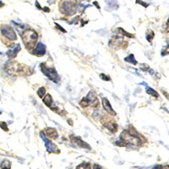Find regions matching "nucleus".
<instances>
[{
  "label": "nucleus",
  "instance_id": "nucleus-30",
  "mask_svg": "<svg viewBox=\"0 0 169 169\" xmlns=\"http://www.w3.org/2000/svg\"><path fill=\"white\" fill-rule=\"evenodd\" d=\"M162 169H169L168 166H165V167H162Z\"/></svg>",
  "mask_w": 169,
  "mask_h": 169
},
{
  "label": "nucleus",
  "instance_id": "nucleus-18",
  "mask_svg": "<svg viewBox=\"0 0 169 169\" xmlns=\"http://www.w3.org/2000/svg\"><path fill=\"white\" fill-rule=\"evenodd\" d=\"M76 169H90V164L88 162H83L80 164Z\"/></svg>",
  "mask_w": 169,
  "mask_h": 169
},
{
  "label": "nucleus",
  "instance_id": "nucleus-8",
  "mask_svg": "<svg viewBox=\"0 0 169 169\" xmlns=\"http://www.w3.org/2000/svg\"><path fill=\"white\" fill-rule=\"evenodd\" d=\"M70 140H71V141H72L74 144H75L76 145H78L79 147L84 148V149H89V150L90 149V145H89L87 143H86L84 140H82L80 137L74 136V135H71V136H70Z\"/></svg>",
  "mask_w": 169,
  "mask_h": 169
},
{
  "label": "nucleus",
  "instance_id": "nucleus-6",
  "mask_svg": "<svg viewBox=\"0 0 169 169\" xmlns=\"http://www.w3.org/2000/svg\"><path fill=\"white\" fill-rule=\"evenodd\" d=\"M101 123H102L105 128L110 130L112 133H115L118 129V125L112 118H108L105 116L102 119H101Z\"/></svg>",
  "mask_w": 169,
  "mask_h": 169
},
{
  "label": "nucleus",
  "instance_id": "nucleus-12",
  "mask_svg": "<svg viewBox=\"0 0 169 169\" xmlns=\"http://www.w3.org/2000/svg\"><path fill=\"white\" fill-rule=\"evenodd\" d=\"M45 135L48 137V138H50V139H57L58 138V132L55 129L53 128H46L44 132Z\"/></svg>",
  "mask_w": 169,
  "mask_h": 169
},
{
  "label": "nucleus",
  "instance_id": "nucleus-29",
  "mask_svg": "<svg viewBox=\"0 0 169 169\" xmlns=\"http://www.w3.org/2000/svg\"><path fill=\"white\" fill-rule=\"evenodd\" d=\"M43 9L45 10V12H49V8H44Z\"/></svg>",
  "mask_w": 169,
  "mask_h": 169
},
{
  "label": "nucleus",
  "instance_id": "nucleus-21",
  "mask_svg": "<svg viewBox=\"0 0 169 169\" xmlns=\"http://www.w3.org/2000/svg\"><path fill=\"white\" fill-rule=\"evenodd\" d=\"M45 93H46V89L44 88V87H41V88L37 90V95H38V97H41V98L45 95Z\"/></svg>",
  "mask_w": 169,
  "mask_h": 169
},
{
  "label": "nucleus",
  "instance_id": "nucleus-15",
  "mask_svg": "<svg viewBox=\"0 0 169 169\" xmlns=\"http://www.w3.org/2000/svg\"><path fill=\"white\" fill-rule=\"evenodd\" d=\"M53 97H52V96L50 94L46 95V97H44V99H43V102L47 105L48 107H51V105L53 104Z\"/></svg>",
  "mask_w": 169,
  "mask_h": 169
},
{
  "label": "nucleus",
  "instance_id": "nucleus-2",
  "mask_svg": "<svg viewBox=\"0 0 169 169\" xmlns=\"http://www.w3.org/2000/svg\"><path fill=\"white\" fill-rule=\"evenodd\" d=\"M21 38L23 41L25 48L28 49L32 48L36 44V41H37L38 35L37 33L32 30H26L21 35Z\"/></svg>",
  "mask_w": 169,
  "mask_h": 169
},
{
  "label": "nucleus",
  "instance_id": "nucleus-26",
  "mask_svg": "<svg viewBox=\"0 0 169 169\" xmlns=\"http://www.w3.org/2000/svg\"><path fill=\"white\" fill-rule=\"evenodd\" d=\"M163 52H164V53H161V55L165 56V55H168V46L166 48V49H165Z\"/></svg>",
  "mask_w": 169,
  "mask_h": 169
},
{
  "label": "nucleus",
  "instance_id": "nucleus-28",
  "mask_svg": "<svg viewBox=\"0 0 169 169\" xmlns=\"http://www.w3.org/2000/svg\"><path fill=\"white\" fill-rule=\"evenodd\" d=\"M152 169H162V166H161V165H157V166L154 167Z\"/></svg>",
  "mask_w": 169,
  "mask_h": 169
},
{
  "label": "nucleus",
  "instance_id": "nucleus-32",
  "mask_svg": "<svg viewBox=\"0 0 169 169\" xmlns=\"http://www.w3.org/2000/svg\"><path fill=\"white\" fill-rule=\"evenodd\" d=\"M3 6H4V4L0 1V7H3Z\"/></svg>",
  "mask_w": 169,
  "mask_h": 169
},
{
  "label": "nucleus",
  "instance_id": "nucleus-25",
  "mask_svg": "<svg viewBox=\"0 0 169 169\" xmlns=\"http://www.w3.org/2000/svg\"><path fill=\"white\" fill-rule=\"evenodd\" d=\"M100 77H101L102 80H104V81H110V78H109V76H106L104 74H102L100 75Z\"/></svg>",
  "mask_w": 169,
  "mask_h": 169
},
{
  "label": "nucleus",
  "instance_id": "nucleus-31",
  "mask_svg": "<svg viewBox=\"0 0 169 169\" xmlns=\"http://www.w3.org/2000/svg\"><path fill=\"white\" fill-rule=\"evenodd\" d=\"M94 4H96V6L97 7V8H100V7H99V5H98V4H97V2H95V3H94Z\"/></svg>",
  "mask_w": 169,
  "mask_h": 169
},
{
  "label": "nucleus",
  "instance_id": "nucleus-17",
  "mask_svg": "<svg viewBox=\"0 0 169 169\" xmlns=\"http://www.w3.org/2000/svg\"><path fill=\"white\" fill-rule=\"evenodd\" d=\"M125 61L126 62H129V63H131V64H133V65H136L137 64V61L135 60V57L133 54H130L129 57H127L126 58H125Z\"/></svg>",
  "mask_w": 169,
  "mask_h": 169
},
{
  "label": "nucleus",
  "instance_id": "nucleus-16",
  "mask_svg": "<svg viewBox=\"0 0 169 169\" xmlns=\"http://www.w3.org/2000/svg\"><path fill=\"white\" fill-rule=\"evenodd\" d=\"M1 168L0 169H10V161L8 160H4L3 162L0 163Z\"/></svg>",
  "mask_w": 169,
  "mask_h": 169
},
{
  "label": "nucleus",
  "instance_id": "nucleus-27",
  "mask_svg": "<svg viewBox=\"0 0 169 169\" xmlns=\"http://www.w3.org/2000/svg\"><path fill=\"white\" fill-rule=\"evenodd\" d=\"M94 169H103L101 166H99V165H97V164H95L94 165Z\"/></svg>",
  "mask_w": 169,
  "mask_h": 169
},
{
  "label": "nucleus",
  "instance_id": "nucleus-5",
  "mask_svg": "<svg viewBox=\"0 0 169 169\" xmlns=\"http://www.w3.org/2000/svg\"><path fill=\"white\" fill-rule=\"evenodd\" d=\"M1 33L4 35L5 38H8V40L15 41L17 39L16 34L15 32L14 29L10 27L9 25H4L1 26Z\"/></svg>",
  "mask_w": 169,
  "mask_h": 169
},
{
  "label": "nucleus",
  "instance_id": "nucleus-13",
  "mask_svg": "<svg viewBox=\"0 0 169 169\" xmlns=\"http://www.w3.org/2000/svg\"><path fill=\"white\" fill-rule=\"evenodd\" d=\"M20 51V44H16L15 46H14L13 48L10 49L9 51L7 52V55H8L9 58H14L16 57L17 53Z\"/></svg>",
  "mask_w": 169,
  "mask_h": 169
},
{
  "label": "nucleus",
  "instance_id": "nucleus-14",
  "mask_svg": "<svg viewBox=\"0 0 169 169\" xmlns=\"http://www.w3.org/2000/svg\"><path fill=\"white\" fill-rule=\"evenodd\" d=\"M86 99L88 100L90 103H95V101H97V95H96V93H95L94 91H92V90L90 91L89 94L87 95Z\"/></svg>",
  "mask_w": 169,
  "mask_h": 169
},
{
  "label": "nucleus",
  "instance_id": "nucleus-24",
  "mask_svg": "<svg viewBox=\"0 0 169 169\" xmlns=\"http://www.w3.org/2000/svg\"><path fill=\"white\" fill-rule=\"evenodd\" d=\"M150 34L151 35H146V37H147V40L149 41H151V40H152L153 38H154V32H151V31H150Z\"/></svg>",
  "mask_w": 169,
  "mask_h": 169
},
{
  "label": "nucleus",
  "instance_id": "nucleus-20",
  "mask_svg": "<svg viewBox=\"0 0 169 169\" xmlns=\"http://www.w3.org/2000/svg\"><path fill=\"white\" fill-rule=\"evenodd\" d=\"M117 30H118V31H119V33L121 34V35L126 36H128V37H129V36H130V37H133V35H131V34H129V33H127L125 31H124V30H123V29H122V28H118Z\"/></svg>",
  "mask_w": 169,
  "mask_h": 169
},
{
  "label": "nucleus",
  "instance_id": "nucleus-9",
  "mask_svg": "<svg viewBox=\"0 0 169 169\" xmlns=\"http://www.w3.org/2000/svg\"><path fill=\"white\" fill-rule=\"evenodd\" d=\"M46 53V47L41 42H39L33 50V54L37 57L43 56Z\"/></svg>",
  "mask_w": 169,
  "mask_h": 169
},
{
  "label": "nucleus",
  "instance_id": "nucleus-7",
  "mask_svg": "<svg viewBox=\"0 0 169 169\" xmlns=\"http://www.w3.org/2000/svg\"><path fill=\"white\" fill-rule=\"evenodd\" d=\"M41 139L43 140V141L45 142V145H46V148L48 150V151L50 153H59V149L57 147V145L55 144H53L52 141H50L47 138V136L45 135V134L43 132H41L40 134Z\"/></svg>",
  "mask_w": 169,
  "mask_h": 169
},
{
  "label": "nucleus",
  "instance_id": "nucleus-33",
  "mask_svg": "<svg viewBox=\"0 0 169 169\" xmlns=\"http://www.w3.org/2000/svg\"><path fill=\"white\" fill-rule=\"evenodd\" d=\"M0 114H1V112H0Z\"/></svg>",
  "mask_w": 169,
  "mask_h": 169
},
{
  "label": "nucleus",
  "instance_id": "nucleus-3",
  "mask_svg": "<svg viewBox=\"0 0 169 169\" xmlns=\"http://www.w3.org/2000/svg\"><path fill=\"white\" fill-rule=\"evenodd\" d=\"M76 0H62L59 4L60 11L66 15H72L76 12Z\"/></svg>",
  "mask_w": 169,
  "mask_h": 169
},
{
  "label": "nucleus",
  "instance_id": "nucleus-34",
  "mask_svg": "<svg viewBox=\"0 0 169 169\" xmlns=\"http://www.w3.org/2000/svg\"><path fill=\"white\" fill-rule=\"evenodd\" d=\"M0 54H1V53H0Z\"/></svg>",
  "mask_w": 169,
  "mask_h": 169
},
{
  "label": "nucleus",
  "instance_id": "nucleus-1",
  "mask_svg": "<svg viewBox=\"0 0 169 169\" xmlns=\"http://www.w3.org/2000/svg\"><path fill=\"white\" fill-rule=\"evenodd\" d=\"M136 132L132 133L129 130H124L120 135V142H116V144L120 146L125 145H134V146H140L142 145V140L140 137H138L135 134Z\"/></svg>",
  "mask_w": 169,
  "mask_h": 169
},
{
  "label": "nucleus",
  "instance_id": "nucleus-23",
  "mask_svg": "<svg viewBox=\"0 0 169 169\" xmlns=\"http://www.w3.org/2000/svg\"><path fill=\"white\" fill-rule=\"evenodd\" d=\"M0 127L4 129V131H8V127H7V123L5 122H0Z\"/></svg>",
  "mask_w": 169,
  "mask_h": 169
},
{
  "label": "nucleus",
  "instance_id": "nucleus-19",
  "mask_svg": "<svg viewBox=\"0 0 169 169\" xmlns=\"http://www.w3.org/2000/svg\"><path fill=\"white\" fill-rule=\"evenodd\" d=\"M146 92H147V94L151 95V96H153V97H158V94L156 93V90H154L153 89L150 88V87H146Z\"/></svg>",
  "mask_w": 169,
  "mask_h": 169
},
{
  "label": "nucleus",
  "instance_id": "nucleus-22",
  "mask_svg": "<svg viewBox=\"0 0 169 169\" xmlns=\"http://www.w3.org/2000/svg\"><path fill=\"white\" fill-rule=\"evenodd\" d=\"M80 104H81V106H82L83 107H87V106L90 104V102H89V101L86 98H83V99L81 100V102H80Z\"/></svg>",
  "mask_w": 169,
  "mask_h": 169
},
{
  "label": "nucleus",
  "instance_id": "nucleus-4",
  "mask_svg": "<svg viewBox=\"0 0 169 169\" xmlns=\"http://www.w3.org/2000/svg\"><path fill=\"white\" fill-rule=\"evenodd\" d=\"M40 68L41 71L43 72V74L45 75H47L51 81L55 82V83H58L59 81V80H60L59 76H58V73L56 72V70L53 68H48L45 65V64H41L40 65Z\"/></svg>",
  "mask_w": 169,
  "mask_h": 169
},
{
  "label": "nucleus",
  "instance_id": "nucleus-10",
  "mask_svg": "<svg viewBox=\"0 0 169 169\" xmlns=\"http://www.w3.org/2000/svg\"><path fill=\"white\" fill-rule=\"evenodd\" d=\"M122 43H123V38L121 36H117L112 37V39L109 41V46L113 48H118L122 46Z\"/></svg>",
  "mask_w": 169,
  "mask_h": 169
},
{
  "label": "nucleus",
  "instance_id": "nucleus-11",
  "mask_svg": "<svg viewBox=\"0 0 169 169\" xmlns=\"http://www.w3.org/2000/svg\"><path fill=\"white\" fill-rule=\"evenodd\" d=\"M102 106H103V108H104L105 110L109 113V114H111V115H113V116L116 115L115 111L113 109V107H112V106L110 104L109 101H108L107 98H102Z\"/></svg>",
  "mask_w": 169,
  "mask_h": 169
}]
</instances>
